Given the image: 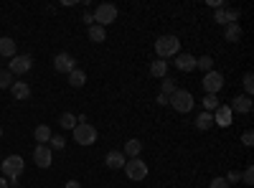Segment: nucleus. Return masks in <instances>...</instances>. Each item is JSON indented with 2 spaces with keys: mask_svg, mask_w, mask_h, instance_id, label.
<instances>
[{
  "mask_svg": "<svg viewBox=\"0 0 254 188\" xmlns=\"http://www.w3.org/2000/svg\"><path fill=\"white\" fill-rule=\"evenodd\" d=\"M155 54H158V59H176L178 54H181V38L178 36H173V33H165V36H160L158 41H155Z\"/></svg>",
  "mask_w": 254,
  "mask_h": 188,
  "instance_id": "nucleus-1",
  "label": "nucleus"
},
{
  "mask_svg": "<svg viewBox=\"0 0 254 188\" xmlns=\"http://www.w3.org/2000/svg\"><path fill=\"white\" fill-rule=\"evenodd\" d=\"M23 171H26V163H23L20 155H8L3 163H0V173H5L8 183H15L20 176H23Z\"/></svg>",
  "mask_w": 254,
  "mask_h": 188,
  "instance_id": "nucleus-2",
  "label": "nucleus"
},
{
  "mask_svg": "<svg viewBox=\"0 0 254 188\" xmlns=\"http://www.w3.org/2000/svg\"><path fill=\"white\" fill-rule=\"evenodd\" d=\"M168 104H171V107H173L178 115H188L190 110H193L196 99H193V94L186 92V89H176L171 97H168Z\"/></svg>",
  "mask_w": 254,
  "mask_h": 188,
  "instance_id": "nucleus-3",
  "label": "nucleus"
},
{
  "mask_svg": "<svg viewBox=\"0 0 254 188\" xmlns=\"http://www.w3.org/2000/svg\"><path fill=\"white\" fill-rule=\"evenodd\" d=\"M92 18H94V23L97 26H110V23H115L117 20V5H112V3H99L97 5V10L92 13Z\"/></svg>",
  "mask_w": 254,
  "mask_h": 188,
  "instance_id": "nucleus-4",
  "label": "nucleus"
},
{
  "mask_svg": "<svg viewBox=\"0 0 254 188\" xmlns=\"http://www.w3.org/2000/svg\"><path fill=\"white\" fill-rule=\"evenodd\" d=\"M125 173H127V178H130V181H137L140 183V181L147 178V163L142 158H127Z\"/></svg>",
  "mask_w": 254,
  "mask_h": 188,
  "instance_id": "nucleus-5",
  "label": "nucleus"
},
{
  "mask_svg": "<svg viewBox=\"0 0 254 188\" xmlns=\"http://www.w3.org/2000/svg\"><path fill=\"white\" fill-rule=\"evenodd\" d=\"M74 140L79 142V145H94L97 142V127L94 125H89V122H79L76 127H74Z\"/></svg>",
  "mask_w": 254,
  "mask_h": 188,
  "instance_id": "nucleus-6",
  "label": "nucleus"
},
{
  "mask_svg": "<svg viewBox=\"0 0 254 188\" xmlns=\"http://www.w3.org/2000/svg\"><path fill=\"white\" fill-rule=\"evenodd\" d=\"M31 69H33V59H31L28 54H15V56L10 59V64H8V71H10L13 76L28 74Z\"/></svg>",
  "mask_w": 254,
  "mask_h": 188,
  "instance_id": "nucleus-7",
  "label": "nucleus"
},
{
  "mask_svg": "<svg viewBox=\"0 0 254 188\" xmlns=\"http://www.w3.org/2000/svg\"><path fill=\"white\" fill-rule=\"evenodd\" d=\"M54 69H56V74H71L76 69V59L69 51H61L54 56Z\"/></svg>",
  "mask_w": 254,
  "mask_h": 188,
  "instance_id": "nucleus-8",
  "label": "nucleus"
},
{
  "mask_svg": "<svg viewBox=\"0 0 254 188\" xmlns=\"http://www.w3.org/2000/svg\"><path fill=\"white\" fill-rule=\"evenodd\" d=\"M203 89H206V94H219L221 89H224V76L219 74V71H206V76H203Z\"/></svg>",
  "mask_w": 254,
  "mask_h": 188,
  "instance_id": "nucleus-9",
  "label": "nucleus"
},
{
  "mask_svg": "<svg viewBox=\"0 0 254 188\" xmlns=\"http://www.w3.org/2000/svg\"><path fill=\"white\" fill-rule=\"evenodd\" d=\"M33 160H36L38 168H49V165L54 163V153H51L49 145H36L33 148Z\"/></svg>",
  "mask_w": 254,
  "mask_h": 188,
  "instance_id": "nucleus-10",
  "label": "nucleus"
},
{
  "mask_svg": "<svg viewBox=\"0 0 254 188\" xmlns=\"http://www.w3.org/2000/svg\"><path fill=\"white\" fill-rule=\"evenodd\" d=\"M229 110H231V115H249V112H252V97L237 94L234 99H231Z\"/></svg>",
  "mask_w": 254,
  "mask_h": 188,
  "instance_id": "nucleus-11",
  "label": "nucleus"
},
{
  "mask_svg": "<svg viewBox=\"0 0 254 188\" xmlns=\"http://www.w3.org/2000/svg\"><path fill=\"white\" fill-rule=\"evenodd\" d=\"M173 64H176V69H178V71H183V74L196 71V56H193V54H178Z\"/></svg>",
  "mask_w": 254,
  "mask_h": 188,
  "instance_id": "nucleus-12",
  "label": "nucleus"
},
{
  "mask_svg": "<svg viewBox=\"0 0 254 188\" xmlns=\"http://www.w3.org/2000/svg\"><path fill=\"white\" fill-rule=\"evenodd\" d=\"M125 163H127V158H125L122 150H110L107 155H104V165H107V168H112V171L125 168Z\"/></svg>",
  "mask_w": 254,
  "mask_h": 188,
  "instance_id": "nucleus-13",
  "label": "nucleus"
},
{
  "mask_svg": "<svg viewBox=\"0 0 254 188\" xmlns=\"http://www.w3.org/2000/svg\"><path fill=\"white\" fill-rule=\"evenodd\" d=\"M10 94L15 102H23L31 97V87L26 84V81H13V87H10Z\"/></svg>",
  "mask_w": 254,
  "mask_h": 188,
  "instance_id": "nucleus-14",
  "label": "nucleus"
},
{
  "mask_svg": "<svg viewBox=\"0 0 254 188\" xmlns=\"http://www.w3.org/2000/svg\"><path fill=\"white\" fill-rule=\"evenodd\" d=\"M224 38L229 41V44H239L242 41V26L239 23H226L224 26Z\"/></svg>",
  "mask_w": 254,
  "mask_h": 188,
  "instance_id": "nucleus-15",
  "label": "nucleus"
},
{
  "mask_svg": "<svg viewBox=\"0 0 254 188\" xmlns=\"http://www.w3.org/2000/svg\"><path fill=\"white\" fill-rule=\"evenodd\" d=\"M231 120H234V115H231L229 107H219V110L214 112V125H219V127H229Z\"/></svg>",
  "mask_w": 254,
  "mask_h": 188,
  "instance_id": "nucleus-16",
  "label": "nucleus"
},
{
  "mask_svg": "<svg viewBox=\"0 0 254 188\" xmlns=\"http://www.w3.org/2000/svg\"><path fill=\"white\" fill-rule=\"evenodd\" d=\"M125 158H140V153H142V142L137 140V137H132V140H127L125 142Z\"/></svg>",
  "mask_w": 254,
  "mask_h": 188,
  "instance_id": "nucleus-17",
  "label": "nucleus"
},
{
  "mask_svg": "<svg viewBox=\"0 0 254 188\" xmlns=\"http://www.w3.org/2000/svg\"><path fill=\"white\" fill-rule=\"evenodd\" d=\"M0 56H5V59H13L15 56V41L10 36L0 38Z\"/></svg>",
  "mask_w": 254,
  "mask_h": 188,
  "instance_id": "nucleus-18",
  "label": "nucleus"
},
{
  "mask_svg": "<svg viewBox=\"0 0 254 188\" xmlns=\"http://www.w3.org/2000/svg\"><path fill=\"white\" fill-rule=\"evenodd\" d=\"M165 74H168V61L155 59L153 64H150V76H155V79H165Z\"/></svg>",
  "mask_w": 254,
  "mask_h": 188,
  "instance_id": "nucleus-19",
  "label": "nucleus"
},
{
  "mask_svg": "<svg viewBox=\"0 0 254 188\" xmlns=\"http://www.w3.org/2000/svg\"><path fill=\"white\" fill-rule=\"evenodd\" d=\"M33 137H36L38 145H49V140H51V127H49V125H38L36 132H33Z\"/></svg>",
  "mask_w": 254,
  "mask_h": 188,
  "instance_id": "nucleus-20",
  "label": "nucleus"
},
{
  "mask_svg": "<svg viewBox=\"0 0 254 188\" xmlns=\"http://www.w3.org/2000/svg\"><path fill=\"white\" fill-rule=\"evenodd\" d=\"M69 76V84L74 87V89H81L84 84H87V74H84L81 69H74L71 74H66Z\"/></svg>",
  "mask_w": 254,
  "mask_h": 188,
  "instance_id": "nucleus-21",
  "label": "nucleus"
},
{
  "mask_svg": "<svg viewBox=\"0 0 254 188\" xmlns=\"http://www.w3.org/2000/svg\"><path fill=\"white\" fill-rule=\"evenodd\" d=\"M196 127L198 130H211V127H214V115H211V112H198Z\"/></svg>",
  "mask_w": 254,
  "mask_h": 188,
  "instance_id": "nucleus-22",
  "label": "nucleus"
},
{
  "mask_svg": "<svg viewBox=\"0 0 254 188\" xmlns=\"http://www.w3.org/2000/svg\"><path fill=\"white\" fill-rule=\"evenodd\" d=\"M89 41H94V44H102V41H107V31H104L102 26H89Z\"/></svg>",
  "mask_w": 254,
  "mask_h": 188,
  "instance_id": "nucleus-23",
  "label": "nucleus"
},
{
  "mask_svg": "<svg viewBox=\"0 0 254 188\" xmlns=\"http://www.w3.org/2000/svg\"><path fill=\"white\" fill-rule=\"evenodd\" d=\"M221 107L219 104V94H206L203 97V112H216Z\"/></svg>",
  "mask_w": 254,
  "mask_h": 188,
  "instance_id": "nucleus-24",
  "label": "nucleus"
},
{
  "mask_svg": "<svg viewBox=\"0 0 254 188\" xmlns=\"http://www.w3.org/2000/svg\"><path fill=\"white\" fill-rule=\"evenodd\" d=\"M176 89H178V84H176L173 79H168V76H165V79L160 81V94H163V97H171Z\"/></svg>",
  "mask_w": 254,
  "mask_h": 188,
  "instance_id": "nucleus-25",
  "label": "nucleus"
},
{
  "mask_svg": "<svg viewBox=\"0 0 254 188\" xmlns=\"http://www.w3.org/2000/svg\"><path fill=\"white\" fill-rule=\"evenodd\" d=\"M59 125H61L64 130H74V127H76V117H74L71 112H64V115L59 117Z\"/></svg>",
  "mask_w": 254,
  "mask_h": 188,
  "instance_id": "nucleus-26",
  "label": "nucleus"
},
{
  "mask_svg": "<svg viewBox=\"0 0 254 188\" xmlns=\"http://www.w3.org/2000/svg\"><path fill=\"white\" fill-rule=\"evenodd\" d=\"M13 81H15V76L8 69H0V89H10Z\"/></svg>",
  "mask_w": 254,
  "mask_h": 188,
  "instance_id": "nucleus-27",
  "label": "nucleus"
},
{
  "mask_svg": "<svg viewBox=\"0 0 254 188\" xmlns=\"http://www.w3.org/2000/svg\"><path fill=\"white\" fill-rule=\"evenodd\" d=\"M196 69H201V71H214V59H211V56L196 59Z\"/></svg>",
  "mask_w": 254,
  "mask_h": 188,
  "instance_id": "nucleus-28",
  "label": "nucleus"
},
{
  "mask_svg": "<svg viewBox=\"0 0 254 188\" xmlns=\"http://www.w3.org/2000/svg\"><path fill=\"white\" fill-rule=\"evenodd\" d=\"M49 148H51V150H64V148H66V140H64L61 135H51Z\"/></svg>",
  "mask_w": 254,
  "mask_h": 188,
  "instance_id": "nucleus-29",
  "label": "nucleus"
},
{
  "mask_svg": "<svg viewBox=\"0 0 254 188\" xmlns=\"http://www.w3.org/2000/svg\"><path fill=\"white\" fill-rule=\"evenodd\" d=\"M242 84H244V89H247V97H252V92H254V74H252V71H247V74H244Z\"/></svg>",
  "mask_w": 254,
  "mask_h": 188,
  "instance_id": "nucleus-30",
  "label": "nucleus"
},
{
  "mask_svg": "<svg viewBox=\"0 0 254 188\" xmlns=\"http://www.w3.org/2000/svg\"><path fill=\"white\" fill-rule=\"evenodd\" d=\"M226 23H239V10L237 8H229L226 10Z\"/></svg>",
  "mask_w": 254,
  "mask_h": 188,
  "instance_id": "nucleus-31",
  "label": "nucleus"
},
{
  "mask_svg": "<svg viewBox=\"0 0 254 188\" xmlns=\"http://www.w3.org/2000/svg\"><path fill=\"white\" fill-rule=\"evenodd\" d=\"M214 20L219 26H226V8H219L216 13H214Z\"/></svg>",
  "mask_w": 254,
  "mask_h": 188,
  "instance_id": "nucleus-32",
  "label": "nucleus"
},
{
  "mask_svg": "<svg viewBox=\"0 0 254 188\" xmlns=\"http://www.w3.org/2000/svg\"><path fill=\"white\" fill-rule=\"evenodd\" d=\"M242 181H244L247 186H252V183H254V168H252V165H249V168L242 173Z\"/></svg>",
  "mask_w": 254,
  "mask_h": 188,
  "instance_id": "nucleus-33",
  "label": "nucleus"
},
{
  "mask_svg": "<svg viewBox=\"0 0 254 188\" xmlns=\"http://www.w3.org/2000/svg\"><path fill=\"white\" fill-rule=\"evenodd\" d=\"M208 188H229V183H226V178H214L208 183Z\"/></svg>",
  "mask_w": 254,
  "mask_h": 188,
  "instance_id": "nucleus-34",
  "label": "nucleus"
},
{
  "mask_svg": "<svg viewBox=\"0 0 254 188\" xmlns=\"http://www.w3.org/2000/svg\"><path fill=\"white\" fill-rule=\"evenodd\" d=\"M242 142L247 145V148H252V145H254V132H252V130H247V132L242 135Z\"/></svg>",
  "mask_w": 254,
  "mask_h": 188,
  "instance_id": "nucleus-35",
  "label": "nucleus"
},
{
  "mask_svg": "<svg viewBox=\"0 0 254 188\" xmlns=\"http://www.w3.org/2000/svg\"><path fill=\"white\" fill-rule=\"evenodd\" d=\"M242 181V173L239 171H231L229 176H226V183H239Z\"/></svg>",
  "mask_w": 254,
  "mask_h": 188,
  "instance_id": "nucleus-36",
  "label": "nucleus"
},
{
  "mask_svg": "<svg viewBox=\"0 0 254 188\" xmlns=\"http://www.w3.org/2000/svg\"><path fill=\"white\" fill-rule=\"evenodd\" d=\"M66 188H81L79 181H66Z\"/></svg>",
  "mask_w": 254,
  "mask_h": 188,
  "instance_id": "nucleus-37",
  "label": "nucleus"
},
{
  "mask_svg": "<svg viewBox=\"0 0 254 188\" xmlns=\"http://www.w3.org/2000/svg\"><path fill=\"white\" fill-rule=\"evenodd\" d=\"M158 104H160V107H165V104H168V97H163V94H158Z\"/></svg>",
  "mask_w": 254,
  "mask_h": 188,
  "instance_id": "nucleus-38",
  "label": "nucleus"
},
{
  "mask_svg": "<svg viewBox=\"0 0 254 188\" xmlns=\"http://www.w3.org/2000/svg\"><path fill=\"white\" fill-rule=\"evenodd\" d=\"M10 183H8V178H0V188H8Z\"/></svg>",
  "mask_w": 254,
  "mask_h": 188,
  "instance_id": "nucleus-39",
  "label": "nucleus"
},
{
  "mask_svg": "<svg viewBox=\"0 0 254 188\" xmlns=\"http://www.w3.org/2000/svg\"><path fill=\"white\" fill-rule=\"evenodd\" d=\"M0 137H3V127H0Z\"/></svg>",
  "mask_w": 254,
  "mask_h": 188,
  "instance_id": "nucleus-40",
  "label": "nucleus"
}]
</instances>
